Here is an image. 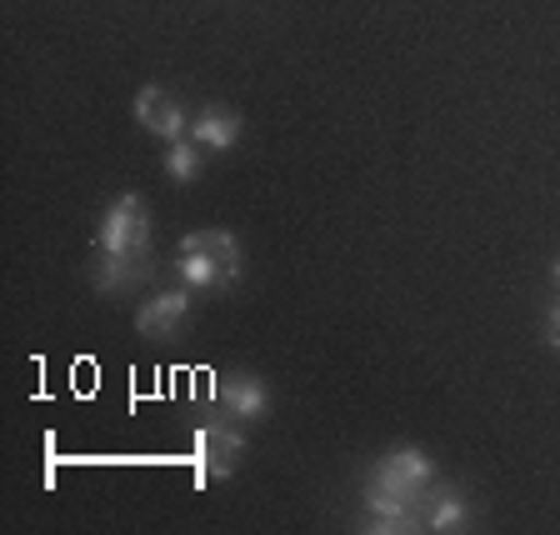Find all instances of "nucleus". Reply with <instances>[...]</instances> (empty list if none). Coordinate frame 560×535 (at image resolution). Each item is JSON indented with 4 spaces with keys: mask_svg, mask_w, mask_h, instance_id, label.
Returning a JSON list of instances; mask_svg holds the SVG:
<instances>
[{
    "mask_svg": "<svg viewBox=\"0 0 560 535\" xmlns=\"http://www.w3.org/2000/svg\"><path fill=\"white\" fill-rule=\"evenodd\" d=\"M241 276V245L231 231H190L175 251V280L190 291H221Z\"/></svg>",
    "mask_w": 560,
    "mask_h": 535,
    "instance_id": "f257e3e1",
    "label": "nucleus"
},
{
    "mask_svg": "<svg viewBox=\"0 0 560 535\" xmlns=\"http://www.w3.org/2000/svg\"><path fill=\"white\" fill-rule=\"evenodd\" d=\"M190 451H196V476L200 480H231L245 455V431L231 416H210L190 431Z\"/></svg>",
    "mask_w": 560,
    "mask_h": 535,
    "instance_id": "f03ea898",
    "label": "nucleus"
},
{
    "mask_svg": "<svg viewBox=\"0 0 560 535\" xmlns=\"http://www.w3.org/2000/svg\"><path fill=\"white\" fill-rule=\"evenodd\" d=\"M95 256H151V210L140 196H116L95 231Z\"/></svg>",
    "mask_w": 560,
    "mask_h": 535,
    "instance_id": "7ed1b4c3",
    "label": "nucleus"
},
{
    "mask_svg": "<svg viewBox=\"0 0 560 535\" xmlns=\"http://www.w3.org/2000/svg\"><path fill=\"white\" fill-rule=\"evenodd\" d=\"M361 511H365V531L371 535H406L420 525V501L416 496H406L400 486H390V480H365L361 490Z\"/></svg>",
    "mask_w": 560,
    "mask_h": 535,
    "instance_id": "20e7f679",
    "label": "nucleus"
},
{
    "mask_svg": "<svg viewBox=\"0 0 560 535\" xmlns=\"http://www.w3.org/2000/svg\"><path fill=\"white\" fill-rule=\"evenodd\" d=\"M375 480H390V486H400L406 496H416L420 505H425V496L435 490V461L425 451H416V445H400V451L381 455L371 470Z\"/></svg>",
    "mask_w": 560,
    "mask_h": 535,
    "instance_id": "39448f33",
    "label": "nucleus"
},
{
    "mask_svg": "<svg viewBox=\"0 0 560 535\" xmlns=\"http://www.w3.org/2000/svg\"><path fill=\"white\" fill-rule=\"evenodd\" d=\"M190 321V286H171V291L151 295V301L136 311V330L145 340H175Z\"/></svg>",
    "mask_w": 560,
    "mask_h": 535,
    "instance_id": "423d86ee",
    "label": "nucleus"
},
{
    "mask_svg": "<svg viewBox=\"0 0 560 535\" xmlns=\"http://www.w3.org/2000/svg\"><path fill=\"white\" fill-rule=\"evenodd\" d=\"M130 111H136L140 126L151 130V136H161V140H180V136L190 130L186 105L175 101L171 91H161V85H140V91H136V105H130Z\"/></svg>",
    "mask_w": 560,
    "mask_h": 535,
    "instance_id": "0eeeda50",
    "label": "nucleus"
},
{
    "mask_svg": "<svg viewBox=\"0 0 560 535\" xmlns=\"http://www.w3.org/2000/svg\"><path fill=\"white\" fill-rule=\"evenodd\" d=\"M215 410L250 426V420H260L270 410V385L260 375H221L215 381Z\"/></svg>",
    "mask_w": 560,
    "mask_h": 535,
    "instance_id": "6e6552de",
    "label": "nucleus"
},
{
    "mask_svg": "<svg viewBox=\"0 0 560 535\" xmlns=\"http://www.w3.org/2000/svg\"><path fill=\"white\" fill-rule=\"evenodd\" d=\"M151 270V256H95L91 260V286L101 295H120V291H136L140 280Z\"/></svg>",
    "mask_w": 560,
    "mask_h": 535,
    "instance_id": "1a4fd4ad",
    "label": "nucleus"
},
{
    "mask_svg": "<svg viewBox=\"0 0 560 535\" xmlns=\"http://www.w3.org/2000/svg\"><path fill=\"white\" fill-rule=\"evenodd\" d=\"M241 130H245V120L235 111H225V105H206L200 116H190V140L206 146V151H231L235 140H241Z\"/></svg>",
    "mask_w": 560,
    "mask_h": 535,
    "instance_id": "9d476101",
    "label": "nucleus"
},
{
    "mask_svg": "<svg viewBox=\"0 0 560 535\" xmlns=\"http://www.w3.org/2000/svg\"><path fill=\"white\" fill-rule=\"evenodd\" d=\"M420 525H425V531H435V535L466 531V525H470V505H466V496H460L455 486L431 490V496H425V505H420Z\"/></svg>",
    "mask_w": 560,
    "mask_h": 535,
    "instance_id": "9b49d317",
    "label": "nucleus"
},
{
    "mask_svg": "<svg viewBox=\"0 0 560 535\" xmlns=\"http://www.w3.org/2000/svg\"><path fill=\"white\" fill-rule=\"evenodd\" d=\"M165 181H175V186H190L200 171H206V146H196L190 136L180 140H165V161H161Z\"/></svg>",
    "mask_w": 560,
    "mask_h": 535,
    "instance_id": "f8f14e48",
    "label": "nucleus"
},
{
    "mask_svg": "<svg viewBox=\"0 0 560 535\" xmlns=\"http://www.w3.org/2000/svg\"><path fill=\"white\" fill-rule=\"evenodd\" d=\"M546 346H550V350H560V301L546 311Z\"/></svg>",
    "mask_w": 560,
    "mask_h": 535,
    "instance_id": "ddd939ff",
    "label": "nucleus"
},
{
    "mask_svg": "<svg viewBox=\"0 0 560 535\" xmlns=\"http://www.w3.org/2000/svg\"><path fill=\"white\" fill-rule=\"evenodd\" d=\"M550 280H556V291H560V256L550 260Z\"/></svg>",
    "mask_w": 560,
    "mask_h": 535,
    "instance_id": "4468645a",
    "label": "nucleus"
}]
</instances>
